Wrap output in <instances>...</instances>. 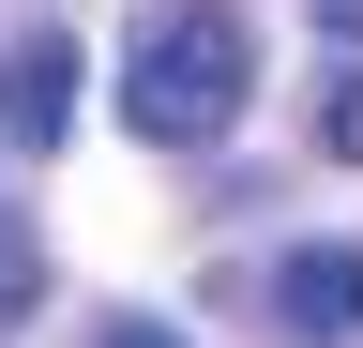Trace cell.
Wrapping results in <instances>:
<instances>
[{
	"label": "cell",
	"mask_w": 363,
	"mask_h": 348,
	"mask_svg": "<svg viewBox=\"0 0 363 348\" xmlns=\"http://www.w3.org/2000/svg\"><path fill=\"white\" fill-rule=\"evenodd\" d=\"M242 106H257V30L227 16V0H167V16L121 46V121L152 152H212Z\"/></svg>",
	"instance_id": "obj_1"
},
{
	"label": "cell",
	"mask_w": 363,
	"mask_h": 348,
	"mask_svg": "<svg viewBox=\"0 0 363 348\" xmlns=\"http://www.w3.org/2000/svg\"><path fill=\"white\" fill-rule=\"evenodd\" d=\"M30 303H45V228L0 212V318H30Z\"/></svg>",
	"instance_id": "obj_4"
},
{
	"label": "cell",
	"mask_w": 363,
	"mask_h": 348,
	"mask_svg": "<svg viewBox=\"0 0 363 348\" xmlns=\"http://www.w3.org/2000/svg\"><path fill=\"white\" fill-rule=\"evenodd\" d=\"M61 121H76V46L16 30V61H0V152H61Z\"/></svg>",
	"instance_id": "obj_3"
},
{
	"label": "cell",
	"mask_w": 363,
	"mask_h": 348,
	"mask_svg": "<svg viewBox=\"0 0 363 348\" xmlns=\"http://www.w3.org/2000/svg\"><path fill=\"white\" fill-rule=\"evenodd\" d=\"M91 348H182V318H106Z\"/></svg>",
	"instance_id": "obj_6"
},
{
	"label": "cell",
	"mask_w": 363,
	"mask_h": 348,
	"mask_svg": "<svg viewBox=\"0 0 363 348\" xmlns=\"http://www.w3.org/2000/svg\"><path fill=\"white\" fill-rule=\"evenodd\" d=\"M318 137H333V152L363 167V76H333V106H318Z\"/></svg>",
	"instance_id": "obj_5"
},
{
	"label": "cell",
	"mask_w": 363,
	"mask_h": 348,
	"mask_svg": "<svg viewBox=\"0 0 363 348\" xmlns=\"http://www.w3.org/2000/svg\"><path fill=\"white\" fill-rule=\"evenodd\" d=\"M303 16H318V30H333V46H363V0H303Z\"/></svg>",
	"instance_id": "obj_7"
},
{
	"label": "cell",
	"mask_w": 363,
	"mask_h": 348,
	"mask_svg": "<svg viewBox=\"0 0 363 348\" xmlns=\"http://www.w3.org/2000/svg\"><path fill=\"white\" fill-rule=\"evenodd\" d=\"M272 318H288L303 348H348L363 333V242H288L272 257Z\"/></svg>",
	"instance_id": "obj_2"
}]
</instances>
